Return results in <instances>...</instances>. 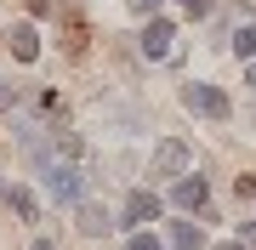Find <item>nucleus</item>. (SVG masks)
Wrapping results in <instances>:
<instances>
[{
	"label": "nucleus",
	"mask_w": 256,
	"mask_h": 250,
	"mask_svg": "<svg viewBox=\"0 0 256 250\" xmlns=\"http://www.w3.org/2000/svg\"><path fill=\"white\" fill-rule=\"evenodd\" d=\"M40 176H46V194H52L57 205H80V194H86V176H80V165H57V159H52V165L40 171Z\"/></svg>",
	"instance_id": "nucleus-1"
},
{
	"label": "nucleus",
	"mask_w": 256,
	"mask_h": 250,
	"mask_svg": "<svg viewBox=\"0 0 256 250\" xmlns=\"http://www.w3.org/2000/svg\"><path fill=\"white\" fill-rule=\"evenodd\" d=\"M182 102H188L194 114H205V120H228V97H222L216 85H200V80H194L188 91H182Z\"/></svg>",
	"instance_id": "nucleus-2"
},
{
	"label": "nucleus",
	"mask_w": 256,
	"mask_h": 250,
	"mask_svg": "<svg viewBox=\"0 0 256 250\" xmlns=\"http://www.w3.org/2000/svg\"><path fill=\"white\" fill-rule=\"evenodd\" d=\"M160 216V199L148 194V188H137V194L126 199V211H120V228H131V233H142V222H154Z\"/></svg>",
	"instance_id": "nucleus-3"
},
{
	"label": "nucleus",
	"mask_w": 256,
	"mask_h": 250,
	"mask_svg": "<svg viewBox=\"0 0 256 250\" xmlns=\"http://www.w3.org/2000/svg\"><path fill=\"white\" fill-rule=\"evenodd\" d=\"M182 171H188V148H182V142H160L148 176H182Z\"/></svg>",
	"instance_id": "nucleus-4"
},
{
	"label": "nucleus",
	"mask_w": 256,
	"mask_h": 250,
	"mask_svg": "<svg viewBox=\"0 0 256 250\" xmlns=\"http://www.w3.org/2000/svg\"><path fill=\"white\" fill-rule=\"evenodd\" d=\"M74 228H80L86 239H97V233H108V228H114V216L102 211V205H86V199H80V222H74Z\"/></svg>",
	"instance_id": "nucleus-5"
},
{
	"label": "nucleus",
	"mask_w": 256,
	"mask_h": 250,
	"mask_svg": "<svg viewBox=\"0 0 256 250\" xmlns=\"http://www.w3.org/2000/svg\"><path fill=\"white\" fill-rule=\"evenodd\" d=\"M142 57H171V23H148L142 28Z\"/></svg>",
	"instance_id": "nucleus-6"
},
{
	"label": "nucleus",
	"mask_w": 256,
	"mask_h": 250,
	"mask_svg": "<svg viewBox=\"0 0 256 250\" xmlns=\"http://www.w3.org/2000/svg\"><path fill=\"white\" fill-rule=\"evenodd\" d=\"M12 57H18V63H34V57H40V34H34L28 23L12 28Z\"/></svg>",
	"instance_id": "nucleus-7"
},
{
	"label": "nucleus",
	"mask_w": 256,
	"mask_h": 250,
	"mask_svg": "<svg viewBox=\"0 0 256 250\" xmlns=\"http://www.w3.org/2000/svg\"><path fill=\"white\" fill-rule=\"evenodd\" d=\"M176 205H182V211H200L205 205V176H182V182H176V194H171Z\"/></svg>",
	"instance_id": "nucleus-8"
},
{
	"label": "nucleus",
	"mask_w": 256,
	"mask_h": 250,
	"mask_svg": "<svg viewBox=\"0 0 256 250\" xmlns=\"http://www.w3.org/2000/svg\"><path fill=\"white\" fill-rule=\"evenodd\" d=\"M171 245H176V250H205V233L194 228V222H176V228H171Z\"/></svg>",
	"instance_id": "nucleus-9"
},
{
	"label": "nucleus",
	"mask_w": 256,
	"mask_h": 250,
	"mask_svg": "<svg viewBox=\"0 0 256 250\" xmlns=\"http://www.w3.org/2000/svg\"><path fill=\"white\" fill-rule=\"evenodd\" d=\"M6 205H12V211L23 216V222H34V211H40V205H34V194H28V188H12V199H6Z\"/></svg>",
	"instance_id": "nucleus-10"
},
{
	"label": "nucleus",
	"mask_w": 256,
	"mask_h": 250,
	"mask_svg": "<svg viewBox=\"0 0 256 250\" xmlns=\"http://www.w3.org/2000/svg\"><path fill=\"white\" fill-rule=\"evenodd\" d=\"M234 51H239V57H256V28H250V23L234 28Z\"/></svg>",
	"instance_id": "nucleus-11"
},
{
	"label": "nucleus",
	"mask_w": 256,
	"mask_h": 250,
	"mask_svg": "<svg viewBox=\"0 0 256 250\" xmlns=\"http://www.w3.org/2000/svg\"><path fill=\"white\" fill-rule=\"evenodd\" d=\"M210 6H216V0H182V11H188V17H210Z\"/></svg>",
	"instance_id": "nucleus-12"
},
{
	"label": "nucleus",
	"mask_w": 256,
	"mask_h": 250,
	"mask_svg": "<svg viewBox=\"0 0 256 250\" xmlns=\"http://www.w3.org/2000/svg\"><path fill=\"white\" fill-rule=\"evenodd\" d=\"M126 250H160V239H154V233H131V245Z\"/></svg>",
	"instance_id": "nucleus-13"
},
{
	"label": "nucleus",
	"mask_w": 256,
	"mask_h": 250,
	"mask_svg": "<svg viewBox=\"0 0 256 250\" xmlns=\"http://www.w3.org/2000/svg\"><path fill=\"white\" fill-rule=\"evenodd\" d=\"M131 11H142V17H154V11H160V0H131Z\"/></svg>",
	"instance_id": "nucleus-14"
},
{
	"label": "nucleus",
	"mask_w": 256,
	"mask_h": 250,
	"mask_svg": "<svg viewBox=\"0 0 256 250\" xmlns=\"http://www.w3.org/2000/svg\"><path fill=\"white\" fill-rule=\"evenodd\" d=\"M28 250H57V245H52V239H34V245H28Z\"/></svg>",
	"instance_id": "nucleus-15"
},
{
	"label": "nucleus",
	"mask_w": 256,
	"mask_h": 250,
	"mask_svg": "<svg viewBox=\"0 0 256 250\" xmlns=\"http://www.w3.org/2000/svg\"><path fill=\"white\" fill-rule=\"evenodd\" d=\"M216 250H245V245H239V239H234V245H216Z\"/></svg>",
	"instance_id": "nucleus-16"
},
{
	"label": "nucleus",
	"mask_w": 256,
	"mask_h": 250,
	"mask_svg": "<svg viewBox=\"0 0 256 250\" xmlns=\"http://www.w3.org/2000/svg\"><path fill=\"white\" fill-rule=\"evenodd\" d=\"M250 85H256V63H250Z\"/></svg>",
	"instance_id": "nucleus-17"
}]
</instances>
